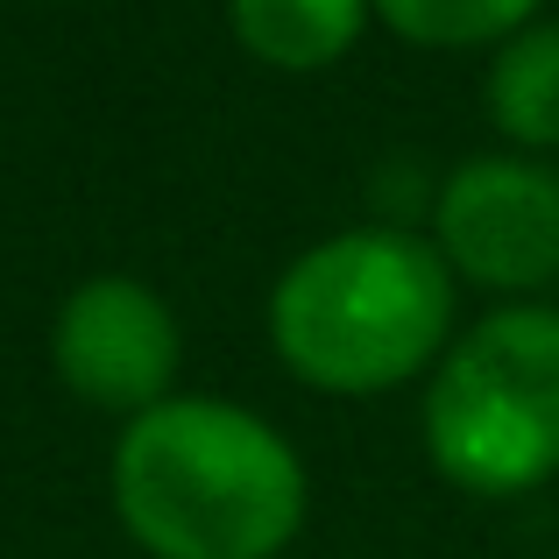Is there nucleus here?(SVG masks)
Wrapping results in <instances>:
<instances>
[{"label":"nucleus","instance_id":"obj_7","mask_svg":"<svg viewBox=\"0 0 559 559\" xmlns=\"http://www.w3.org/2000/svg\"><path fill=\"white\" fill-rule=\"evenodd\" d=\"M481 99H489V121L503 128L510 150H524V156L559 150V22L538 14L518 36L496 43Z\"/></svg>","mask_w":559,"mask_h":559},{"label":"nucleus","instance_id":"obj_1","mask_svg":"<svg viewBox=\"0 0 559 559\" xmlns=\"http://www.w3.org/2000/svg\"><path fill=\"white\" fill-rule=\"evenodd\" d=\"M114 518L150 559H276L312 481L270 418L227 396H164L114 439Z\"/></svg>","mask_w":559,"mask_h":559},{"label":"nucleus","instance_id":"obj_6","mask_svg":"<svg viewBox=\"0 0 559 559\" xmlns=\"http://www.w3.org/2000/svg\"><path fill=\"white\" fill-rule=\"evenodd\" d=\"M376 22L369 0H227V28L255 64L312 79L333 71Z\"/></svg>","mask_w":559,"mask_h":559},{"label":"nucleus","instance_id":"obj_8","mask_svg":"<svg viewBox=\"0 0 559 559\" xmlns=\"http://www.w3.org/2000/svg\"><path fill=\"white\" fill-rule=\"evenodd\" d=\"M369 8L390 36L418 50H481V43L496 50L524 22H538L546 0H369Z\"/></svg>","mask_w":559,"mask_h":559},{"label":"nucleus","instance_id":"obj_4","mask_svg":"<svg viewBox=\"0 0 559 559\" xmlns=\"http://www.w3.org/2000/svg\"><path fill=\"white\" fill-rule=\"evenodd\" d=\"M432 248L461 284L503 290H552L559 284V170L546 156L496 150L447 170L432 199Z\"/></svg>","mask_w":559,"mask_h":559},{"label":"nucleus","instance_id":"obj_3","mask_svg":"<svg viewBox=\"0 0 559 559\" xmlns=\"http://www.w3.org/2000/svg\"><path fill=\"white\" fill-rule=\"evenodd\" d=\"M425 461L467 496H532L559 475V305L510 298L439 355L425 382Z\"/></svg>","mask_w":559,"mask_h":559},{"label":"nucleus","instance_id":"obj_2","mask_svg":"<svg viewBox=\"0 0 559 559\" xmlns=\"http://www.w3.org/2000/svg\"><path fill=\"white\" fill-rule=\"evenodd\" d=\"M461 276L432 234L347 227L312 241L270 290V347L305 390L382 396L439 369L453 347Z\"/></svg>","mask_w":559,"mask_h":559},{"label":"nucleus","instance_id":"obj_5","mask_svg":"<svg viewBox=\"0 0 559 559\" xmlns=\"http://www.w3.org/2000/svg\"><path fill=\"white\" fill-rule=\"evenodd\" d=\"M50 369L79 404L114 411L128 425L150 404L178 396L185 326L164 305V290L142 276H85L79 290H64L50 319Z\"/></svg>","mask_w":559,"mask_h":559}]
</instances>
